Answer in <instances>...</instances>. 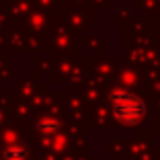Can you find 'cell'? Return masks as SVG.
<instances>
[{
  "label": "cell",
  "instance_id": "cell-3",
  "mask_svg": "<svg viewBox=\"0 0 160 160\" xmlns=\"http://www.w3.org/2000/svg\"><path fill=\"white\" fill-rule=\"evenodd\" d=\"M39 129H41V132H49V129H58V121H43L41 125H39Z\"/></svg>",
  "mask_w": 160,
  "mask_h": 160
},
{
  "label": "cell",
  "instance_id": "cell-1",
  "mask_svg": "<svg viewBox=\"0 0 160 160\" xmlns=\"http://www.w3.org/2000/svg\"><path fill=\"white\" fill-rule=\"evenodd\" d=\"M111 105H113L115 119L123 125H138L146 113L144 101L127 90H115L111 94Z\"/></svg>",
  "mask_w": 160,
  "mask_h": 160
},
{
  "label": "cell",
  "instance_id": "cell-2",
  "mask_svg": "<svg viewBox=\"0 0 160 160\" xmlns=\"http://www.w3.org/2000/svg\"><path fill=\"white\" fill-rule=\"evenodd\" d=\"M29 152L27 148L19 146V144H12V146H6L2 152V160H27Z\"/></svg>",
  "mask_w": 160,
  "mask_h": 160
}]
</instances>
